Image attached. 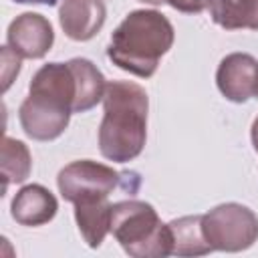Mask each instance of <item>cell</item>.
<instances>
[{"mask_svg":"<svg viewBox=\"0 0 258 258\" xmlns=\"http://www.w3.org/2000/svg\"><path fill=\"white\" fill-rule=\"evenodd\" d=\"M111 234L133 258H163L173 252L171 230L155 208L141 200H123L111 206Z\"/></svg>","mask_w":258,"mask_h":258,"instance_id":"obj_4","label":"cell"},{"mask_svg":"<svg viewBox=\"0 0 258 258\" xmlns=\"http://www.w3.org/2000/svg\"><path fill=\"white\" fill-rule=\"evenodd\" d=\"M202 230L212 250L242 252L258 240V216L238 202H226L202 214Z\"/></svg>","mask_w":258,"mask_h":258,"instance_id":"obj_6","label":"cell"},{"mask_svg":"<svg viewBox=\"0 0 258 258\" xmlns=\"http://www.w3.org/2000/svg\"><path fill=\"white\" fill-rule=\"evenodd\" d=\"M0 171H2V194L10 183H22L32 171V155L24 141L4 135L0 145Z\"/></svg>","mask_w":258,"mask_h":258,"instance_id":"obj_15","label":"cell"},{"mask_svg":"<svg viewBox=\"0 0 258 258\" xmlns=\"http://www.w3.org/2000/svg\"><path fill=\"white\" fill-rule=\"evenodd\" d=\"M107 20V0H62L58 22L75 42H87L99 34Z\"/></svg>","mask_w":258,"mask_h":258,"instance_id":"obj_9","label":"cell"},{"mask_svg":"<svg viewBox=\"0 0 258 258\" xmlns=\"http://www.w3.org/2000/svg\"><path fill=\"white\" fill-rule=\"evenodd\" d=\"M139 183L141 179L137 171H117L111 165L93 159L71 161L56 175V187L60 196L73 206L83 202L109 200L115 189H123L129 196H135Z\"/></svg>","mask_w":258,"mask_h":258,"instance_id":"obj_5","label":"cell"},{"mask_svg":"<svg viewBox=\"0 0 258 258\" xmlns=\"http://www.w3.org/2000/svg\"><path fill=\"white\" fill-rule=\"evenodd\" d=\"M2 60H4V71H2L4 85H2V91H8L12 79L18 77V73H20V56L6 44V46H2Z\"/></svg>","mask_w":258,"mask_h":258,"instance_id":"obj_16","label":"cell"},{"mask_svg":"<svg viewBox=\"0 0 258 258\" xmlns=\"http://www.w3.org/2000/svg\"><path fill=\"white\" fill-rule=\"evenodd\" d=\"M171 230V240H173V256H206L210 252H214L204 236L202 230V216H183V218H175L169 224Z\"/></svg>","mask_w":258,"mask_h":258,"instance_id":"obj_14","label":"cell"},{"mask_svg":"<svg viewBox=\"0 0 258 258\" xmlns=\"http://www.w3.org/2000/svg\"><path fill=\"white\" fill-rule=\"evenodd\" d=\"M208 8L224 30H258V0H208Z\"/></svg>","mask_w":258,"mask_h":258,"instance_id":"obj_12","label":"cell"},{"mask_svg":"<svg viewBox=\"0 0 258 258\" xmlns=\"http://www.w3.org/2000/svg\"><path fill=\"white\" fill-rule=\"evenodd\" d=\"M218 91L232 103L258 97V60L248 52L226 54L216 71Z\"/></svg>","mask_w":258,"mask_h":258,"instance_id":"obj_8","label":"cell"},{"mask_svg":"<svg viewBox=\"0 0 258 258\" xmlns=\"http://www.w3.org/2000/svg\"><path fill=\"white\" fill-rule=\"evenodd\" d=\"M99 125V151L113 163H127L141 155L147 141L149 97L133 81L107 83Z\"/></svg>","mask_w":258,"mask_h":258,"instance_id":"obj_2","label":"cell"},{"mask_svg":"<svg viewBox=\"0 0 258 258\" xmlns=\"http://www.w3.org/2000/svg\"><path fill=\"white\" fill-rule=\"evenodd\" d=\"M250 139H252L254 151L258 153V117H256V119H254V123H252V129H250Z\"/></svg>","mask_w":258,"mask_h":258,"instance_id":"obj_18","label":"cell"},{"mask_svg":"<svg viewBox=\"0 0 258 258\" xmlns=\"http://www.w3.org/2000/svg\"><path fill=\"white\" fill-rule=\"evenodd\" d=\"M161 4H167L183 14H200L208 8V0H161Z\"/></svg>","mask_w":258,"mask_h":258,"instance_id":"obj_17","label":"cell"},{"mask_svg":"<svg viewBox=\"0 0 258 258\" xmlns=\"http://www.w3.org/2000/svg\"><path fill=\"white\" fill-rule=\"evenodd\" d=\"M111 206L109 200L75 204V222L89 248H99L111 232Z\"/></svg>","mask_w":258,"mask_h":258,"instance_id":"obj_11","label":"cell"},{"mask_svg":"<svg viewBox=\"0 0 258 258\" xmlns=\"http://www.w3.org/2000/svg\"><path fill=\"white\" fill-rule=\"evenodd\" d=\"M6 44L20 58H42L54 44L52 24L38 12H22L10 22L6 30Z\"/></svg>","mask_w":258,"mask_h":258,"instance_id":"obj_7","label":"cell"},{"mask_svg":"<svg viewBox=\"0 0 258 258\" xmlns=\"http://www.w3.org/2000/svg\"><path fill=\"white\" fill-rule=\"evenodd\" d=\"M173 40L175 30L165 14L159 10H131L113 30L107 56L121 71L149 79L173 46Z\"/></svg>","mask_w":258,"mask_h":258,"instance_id":"obj_3","label":"cell"},{"mask_svg":"<svg viewBox=\"0 0 258 258\" xmlns=\"http://www.w3.org/2000/svg\"><path fill=\"white\" fill-rule=\"evenodd\" d=\"M139 2H145V4H151V6H159L161 0H139Z\"/></svg>","mask_w":258,"mask_h":258,"instance_id":"obj_20","label":"cell"},{"mask_svg":"<svg viewBox=\"0 0 258 258\" xmlns=\"http://www.w3.org/2000/svg\"><path fill=\"white\" fill-rule=\"evenodd\" d=\"M77 77L71 62L42 64L18 107L22 131L34 141H52L64 133L77 103Z\"/></svg>","mask_w":258,"mask_h":258,"instance_id":"obj_1","label":"cell"},{"mask_svg":"<svg viewBox=\"0 0 258 258\" xmlns=\"http://www.w3.org/2000/svg\"><path fill=\"white\" fill-rule=\"evenodd\" d=\"M56 212L58 202L54 194L40 183H28L20 187L10 202L12 220L26 228H38L48 224L56 216Z\"/></svg>","mask_w":258,"mask_h":258,"instance_id":"obj_10","label":"cell"},{"mask_svg":"<svg viewBox=\"0 0 258 258\" xmlns=\"http://www.w3.org/2000/svg\"><path fill=\"white\" fill-rule=\"evenodd\" d=\"M16 4H44V6H56L58 0H12Z\"/></svg>","mask_w":258,"mask_h":258,"instance_id":"obj_19","label":"cell"},{"mask_svg":"<svg viewBox=\"0 0 258 258\" xmlns=\"http://www.w3.org/2000/svg\"><path fill=\"white\" fill-rule=\"evenodd\" d=\"M75 77H77V103H75V113H87L93 107H97L103 97H105V89H107V81L103 77V73L97 69L95 62H91L89 58H71L69 60Z\"/></svg>","mask_w":258,"mask_h":258,"instance_id":"obj_13","label":"cell"}]
</instances>
